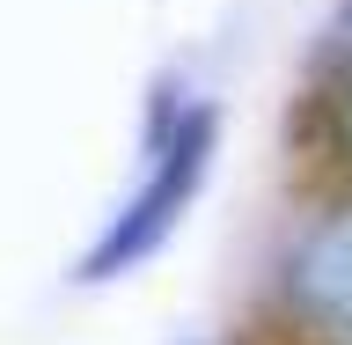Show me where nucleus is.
<instances>
[{"instance_id":"7ed1b4c3","label":"nucleus","mask_w":352,"mask_h":345,"mask_svg":"<svg viewBox=\"0 0 352 345\" xmlns=\"http://www.w3.org/2000/svg\"><path fill=\"white\" fill-rule=\"evenodd\" d=\"M338 44H345V52H352V8H345V15H338Z\"/></svg>"},{"instance_id":"f257e3e1","label":"nucleus","mask_w":352,"mask_h":345,"mask_svg":"<svg viewBox=\"0 0 352 345\" xmlns=\"http://www.w3.org/2000/svg\"><path fill=\"white\" fill-rule=\"evenodd\" d=\"M162 103L147 110V169L132 184V198L103 220V236L81 250L74 280L81 286H110L140 272V264L162 258V242L184 228V213L198 206L206 176H213V154H220V110L198 103V96H176L169 81L154 88Z\"/></svg>"},{"instance_id":"f03ea898","label":"nucleus","mask_w":352,"mask_h":345,"mask_svg":"<svg viewBox=\"0 0 352 345\" xmlns=\"http://www.w3.org/2000/svg\"><path fill=\"white\" fill-rule=\"evenodd\" d=\"M286 309L316 345H352V213L316 220L286 258Z\"/></svg>"},{"instance_id":"20e7f679","label":"nucleus","mask_w":352,"mask_h":345,"mask_svg":"<svg viewBox=\"0 0 352 345\" xmlns=\"http://www.w3.org/2000/svg\"><path fill=\"white\" fill-rule=\"evenodd\" d=\"M338 132H345V147H352V96H345V118H338Z\"/></svg>"}]
</instances>
